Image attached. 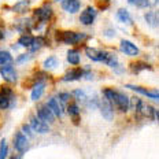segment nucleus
Wrapping results in <instances>:
<instances>
[{
    "instance_id": "1",
    "label": "nucleus",
    "mask_w": 159,
    "mask_h": 159,
    "mask_svg": "<svg viewBox=\"0 0 159 159\" xmlns=\"http://www.w3.org/2000/svg\"><path fill=\"white\" fill-rule=\"evenodd\" d=\"M103 95H104V100H107L112 107H117L119 111L126 112L129 110V107H130V100H129L128 96L115 91V89H111V88L104 89Z\"/></svg>"
},
{
    "instance_id": "2",
    "label": "nucleus",
    "mask_w": 159,
    "mask_h": 159,
    "mask_svg": "<svg viewBox=\"0 0 159 159\" xmlns=\"http://www.w3.org/2000/svg\"><path fill=\"white\" fill-rule=\"evenodd\" d=\"M82 39H85L84 33H77L71 30H59L56 33V40L65 44H77Z\"/></svg>"
},
{
    "instance_id": "3",
    "label": "nucleus",
    "mask_w": 159,
    "mask_h": 159,
    "mask_svg": "<svg viewBox=\"0 0 159 159\" xmlns=\"http://www.w3.org/2000/svg\"><path fill=\"white\" fill-rule=\"evenodd\" d=\"M0 74H2L3 80L7 82H15L16 81V71H15L12 63L0 66Z\"/></svg>"
},
{
    "instance_id": "4",
    "label": "nucleus",
    "mask_w": 159,
    "mask_h": 159,
    "mask_svg": "<svg viewBox=\"0 0 159 159\" xmlns=\"http://www.w3.org/2000/svg\"><path fill=\"white\" fill-rule=\"evenodd\" d=\"M11 100H12L11 88L4 87L0 89V110H7L11 106Z\"/></svg>"
},
{
    "instance_id": "5",
    "label": "nucleus",
    "mask_w": 159,
    "mask_h": 159,
    "mask_svg": "<svg viewBox=\"0 0 159 159\" xmlns=\"http://www.w3.org/2000/svg\"><path fill=\"white\" fill-rule=\"evenodd\" d=\"M29 147V141L28 137L22 133V132H16L14 136V148L19 154H24V151Z\"/></svg>"
},
{
    "instance_id": "6",
    "label": "nucleus",
    "mask_w": 159,
    "mask_h": 159,
    "mask_svg": "<svg viewBox=\"0 0 159 159\" xmlns=\"http://www.w3.org/2000/svg\"><path fill=\"white\" fill-rule=\"evenodd\" d=\"M29 126L33 132H36V133H48L49 132V126L48 124H45V122H43L41 119H39L37 117H32L30 118V124H29Z\"/></svg>"
},
{
    "instance_id": "7",
    "label": "nucleus",
    "mask_w": 159,
    "mask_h": 159,
    "mask_svg": "<svg viewBox=\"0 0 159 159\" xmlns=\"http://www.w3.org/2000/svg\"><path fill=\"white\" fill-rule=\"evenodd\" d=\"M96 10L93 7H87L84 10V11L81 12V15H80V21H81L82 25H92L96 18Z\"/></svg>"
},
{
    "instance_id": "8",
    "label": "nucleus",
    "mask_w": 159,
    "mask_h": 159,
    "mask_svg": "<svg viewBox=\"0 0 159 159\" xmlns=\"http://www.w3.org/2000/svg\"><path fill=\"white\" fill-rule=\"evenodd\" d=\"M37 118L41 119L43 122H45V124H52V122L55 121V115L51 112V110L47 107V106H40L37 108Z\"/></svg>"
},
{
    "instance_id": "9",
    "label": "nucleus",
    "mask_w": 159,
    "mask_h": 159,
    "mask_svg": "<svg viewBox=\"0 0 159 159\" xmlns=\"http://www.w3.org/2000/svg\"><path fill=\"white\" fill-rule=\"evenodd\" d=\"M119 48H121V51L124 52V54H126L129 56H136V55L140 54L139 48L136 47V45L132 41H129V40H121Z\"/></svg>"
},
{
    "instance_id": "10",
    "label": "nucleus",
    "mask_w": 159,
    "mask_h": 159,
    "mask_svg": "<svg viewBox=\"0 0 159 159\" xmlns=\"http://www.w3.org/2000/svg\"><path fill=\"white\" fill-rule=\"evenodd\" d=\"M85 52H87V56L89 59L95 62H104L106 58H107L108 52L106 51H100V49H96V48H85Z\"/></svg>"
},
{
    "instance_id": "11",
    "label": "nucleus",
    "mask_w": 159,
    "mask_h": 159,
    "mask_svg": "<svg viewBox=\"0 0 159 159\" xmlns=\"http://www.w3.org/2000/svg\"><path fill=\"white\" fill-rule=\"evenodd\" d=\"M125 87L129 88V89H132V91L139 92V93H141V95H144V96H147V98L152 99V100H157V102H158V99H159L158 91H148V89H145V88L137 87V85H130V84H126Z\"/></svg>"
},
{
    "instance_id": "12",
    "label": "nucleus",
    "mask_w": 159,
    "mask_h": 159,
    "mask_svg": "<svg viewBox=\"0 0 159 159\" xmlns=\"http://www.w3.org/2000/svg\"><path fill=\"white\" fill-rule=\"evenodd\" d=\"M45 106H47L49 110H51V112L55 115V117L61 118L62 115H63V108L61 107V104H59V102H58V99H56V98L48 99V102L45 103Z\"/></svg>"
},
{
    "instance_id": "13",
    "label": "nucleus",
    "mask_w": 159,
    "mask_h": 159,
    "mask_svg": "<svg viewBox=\"0 0 159 159\" xmlns=\"http://www.w3.org/2000/svg\"><path fill=\"white\" fill-rule=\"evenodd\" d=\"M52 15V10L49 6H44V7H40L37 10H34V16L39 19L40 22H47Z\"/></svg>"
},
{
    "instance_id": "14",
    "label": "nucleus",
    "mask_w": 159,
    "mask_h": 159,
    "mask_svg": "<svg viewBox=\"0 0 159 159\" xmlns=\"http://www.w3.org/2000/svg\"><path fill=\"white\" fill-rule=\"evenodd\" d=\"M100 112H102V115L104 117V119H107V121H112V118H114V108H112V106L108 103L107 100H102V103H100Z\"/></svg>"
},
{
    "instance_id": "15",
    "label": "nucleus",
    "mask_w": 159,
    "mask_h": 159,
    "mask_svg": "<svg viewBox=\"0 0 159 159\" xmlns=\"http://www.w3.org/2000/svg\"><path fill=\"white\" fill-rule=\"evenodd\" d=\"M80 7H81L80 0H65V2H62V8L66 12H70V14H75Z\"/></svg>"
},
{
    "instance_id": "16",
    "label": "nucleus",
    "mask_w": 159,
    "mask_h": 159,
    "mask_svg": "<svg viewBox=\"0 0 159 159\" xmlns=\"http://www.w3.org/2000/svg\"><path fill=\"white\" fill-rule=\"evenodd\" d=\"M44 89H45V82L44 81H39L33 85V89H32V95H30V99L32 100H39L40 98L44 93Z\"/></svg>"
},
{
    "instance_id": "17",
    "label": "nucleus",
    "mask_w": 159,
    "mask_h": 159,
    "mask_svg": "<svg viewBox=\"0 0 159 159\" xmlns=\"http://www.w3.org/2000/svg\"><path fill=\"white\" fill-rule=\"evenodd\" d=\"M84 77V71L81 69H73V70L67 71L63 77V81H77V80Z\"/></svg>"
},
{
    "instance_id": "18",
    "label": "nucleus",
    "mask_w": 159,
    "mask_h": 159,
    "mask_svg": "<svg viewBox=\"0 0 159 159\" xmlns=\"http://www.w3.org/2000/svg\"><path fill=\"white\" fill-rule=\"evenodd\" d=\"M117 18H118L119 22H122V24H128V25H132V24H133L130 14H129L128 10H125V8L118 10V11H117Z\"/></svg>"
},
{
    "instance_id": "19",
    "label": "nucleus",
    "mask_w": 159,
    "mask_h": 159,
    "mask_svg": "<svg viewBox=\"0 0 159 159\" xmlns=\"http://www.w3.org/2000/svg\"><path fill=\"white\" fill-rule=\"evenodd\" d=\"M144 19L147 21L148 25L152 26V28H157V26H158V12H155V11H148L147 14L144 15Z\"/></svg>"
},
{
    "instance_id": "20",
    "label": "nucleus",
    "mask_w": 159,
    "mask_h": 159,
    "mask_svg": "<svg viewBox=\"0 0 159 159\" xmlns=\"http://www.w3.org/2000/svg\"><path fill=\"white\" fill-rule=\"evenodd\" d=\"M67 112H69V115L74 119V122H77V119L80 117V107H78V104L77 103H70L67 106Z\"/></svg>"
},
{
    "instance_id": "21",
    "label": "nucleus",
    "mask_w": 159,
    "mask_h": 159,
    "mask_svg": "<svg viewBox=\"0 0 159 159\" xmlns=\"http://www.w3.org/2000/svg\"><path fill=\"white\" fill-rule=\"evenodd\" d=\"M80 59H81V56H80V52L77 51V49H70V51L67 52V61H69V63L78 65L80 63Z\"/></svg>"
},
{
    "instance_id": "22",
    "label": "nucleus",
    "mask_w": 159,
    "mask_h": 159,
    "mask_svg": "<svg viewBox=\"0 0 159 159\" xmlns=\"http://www.w3.org/2000/svg\"><path fill=\"white\" fill-rule=\"evenodd\" d=\"M29 6H30V2H29V0H21V2H18L14 7H12V11H15V12H26Z\"/></svg>"
},
{
    "instance_id": "23",
    "label": "nucleus",
    "mask_w": 159,
    "mask_h": 159,
    "mask_svg": "<svg viewBox=\"0 0 159 159\" xmlns=\"http://www.w3.org/2000/svg\"><path fill=\"white\" fill-rule=\"evenodd\" d=\"M44 41H45V40H44V37H33L32 45H30V47H29V48H30L33 52H34V51H39V49L41 48V47H43V45H44V44H45Z\"/></svg>"
},
{
    "instance_id": "24",
    "label": "nucleus",
    "mask_w": 159,
    "mask_h": 159,
    "mask_svg": "<svg viewBox=\"0 0 159 159\" xmlns=\"http://www.w3.org/2000/svg\"><path fill=\"white\" fill-rule=\"evenodd\" d=\"M12 63V56L8 51H0V66Z\"/></svg>"
},
{
    "instance_id": "25",
    "label": "nucleus",
    "mask_w": 159,
    "mask_h": 159,
    "mask_svg": "<svg viewBox=\"0 0 159 159\" xmlns=\"http://www.w3.org/2000/svg\"><path fill=\"white\" fill-rule=\"evenodd\" d=\"M69 100H70V93H67V92H61V93L58 95V102L62 108H65L66 106H67Z\"/></svg>"
},
{
    "instance_id": "26",
    "label": "nucleus",
    "mask_w": 159,
    "mask_h": 159,
    "mask_svg": "<svg viewBox=\"0 0 159 159\" xmlns=\"http://www.w3.org/2000/svg\"><path fill=\"white\" fill-rule=\"evenodd\" d=\"M104 63L106 65H108V66H111V67H118V58H117V55H114V54H110L108 52L107 54V58H106V61H104Z\"/></svg>"
},
{
    "instance_id": "27",
    "label": "nucleus",
    "mask_w": 159,
    "mask_h": 159,
    "mask_svg": "<svg viewBox=\"0 0 159 159\" xmlns=\"http://www.w3.org/2000/svg\"><path fill=\"white\" fill-rule=\"evenodd\" d=\"M44 69H47V70H51V69H55L56 65H58V59L55 58V56H49L44 61Z\"/></svg>"
},
{
    "instance_id": "28",
    "label": "nucleus",
    "mask_w": 159,
    "mask_h": 159,
    "mask_svg": "<svg viewBox=\"0 0 159 159\" xmlns=\"http://www.w3.org/2000/svg\"><path fill=\"white\" fill-rule=\"evenodd\" d=\"M32 41H33V37L29 34H25V36H21V39L18 40L19 45L21 47H25V48H29L32 45Z\"/></svg>"
},
{
    "instance_id": "29",
    "label": "nucleus",
    "mask_w": 159,
    "mask_h": 159,
    "mask_svg": "<svg viewBox=\"0 0 159 159\" xmlns=\"http://www.w3.org/2000/svg\"><path fill=\"white\" fill-rule=\"evenodd\" d=\"M144 69H148V70H151V66L144 63V62H136V63H132V70L134 73H139L141 70H144Z\"/></svg>"
},
{
    "instance_id": "30",
    "label": "nucleus",
    "mask_w": 159,
    "mask_h": 159,
    "mask_svg": "<svg viewBox=\"0 0 159 159\" xmlns=\"http://www.w3.org/2000/svg\"><path fill=\"white\" fill-rule=\"evenodd\" d=\"M8 155V144L6 140L0 141V159H6Z\"/></svg>"
},
{
    "instance_id": "31",
    "label": "nucleus",
    "mask_w": 159,
    "mask_h": 159,
    "mask_svg": "<svg viewBox=\"0 0 159 159\" xmlns=\"http://www.w3.org/2000/svg\"><path fill=\"white\" fill-rule=\"evenodd\" d=\"M136 117L140 118L143 115V111H144V103L140 100V99H136Z\"/></svg>"
},
{
    "instance_id": "32",
    "label": "nucleus",
    "mask_w": 159,
    "mask_h": 159,
    "mask_svg": "<svg viewBox=\"0 0 159 159\" xmlns=\"http://www.w3.org/2000/svg\"><path fill=\"white\" fill-rule=\"evenodd\" d=\"M73 95L75 96V99H77V100H80V102H85L87 100V93H85L84 91H82V89H75L74 92H73Z\"/></svg>"
},
{
    "instance_id": "33",
    "label": "nucleus",
    "mask_w": 159,
    "mask_h": 159,
    "mask_svg": "<svg viewBox=\"0 0 159 159\" xmlns=\"http://www.w3.org/2000/svg\"><path fill=\"white\" fill-rule=\"evenodd\" d=\"M128 2H129V4L136 6V7H141V8L148 7V6H147V0H128Z\"/></svg>"
},
{
    "instance_id": "34",
    "label": "nucleus",
    "mask_w": 159,
    "mask_h": 159,
    "mask_svg": "<svg viewBox=\"0 0 159 159\" xmlns=\"http://www.w3.org/2000/svg\"><path fill=\"white\" fill-rule=\"evenodd\" d=\"M22 133H24L26 137H32L33 130L30 129V126H29V125H24V126H22Z\"/></svg>"
},
{
    "instance_id": "35",
    "label": "nucleus",
    "mask_w": 159,
    "mask_h": 159,
    "mask_svg": "<svg viewBox=\"0 0 159 159\" xmlns=\"http://www.w3.org/2000/svg\"><path fill=\"white\" fill-rule=\"evenodd\" d=\"M30 54H24V55H21V56H18V58H16V63H24V62H26V61H29V59H30Z\"/></svg>"
},
{
    "instance_id": "36",
    "label": "nucleus",
    "mask_w": 159,
    "mask_h": 159,
    "mask_svg": "<svg viewBox=\"0 0 159 159\" xmlns=\"http://www.w3.org/2000/svg\"><path fill=\"white\" fill-rule=\"evenodd\" d=\"M147 6L148 7H155V6H158V0H147Z\"/></svg>"
},
{
    "instance_id": "37",
    "label": "nucleus",
    "mask_w": 159,
    "mask_h": 159,
    "mask_svg": "<svg viewBox=\"0 0 159 159\" xmlns=\"http://www.w3.org/2000/svg\"><path fill=\"white\" fill-rule=\"evenodd\" d=\"M10 159H21V157H19V155H14V157H11Z\"/></svg>"
},
{
    "instance_id": "38",
    "label": "nucleus",
    "mask_w": 159,
    "mask_h": 159,
    "mask_svg": "<svg viewBox=\"0 0 159 159\" xmlns=\"http://www.w3.org/2000/svg\"><path fill=\"white\" fill-rule=\"evenodd\" d=\"M3 36H4V34H3V32H2V30H0V40H2V39H3Z\"/></svg>"
},
{
    "instance_id": "39",
    "label": "nucleus",
    "mask_w": 159,
    "mask_h": 159,
    "mask_svg": "<svg viewBox=\"0 0 159 159\" xmlns=\"http://www.w3.org/2000/svg\"><path fill=\"white\" fill-rule=\"evenodd\" d=\"M56 2H65V0H56Z\"/></svg>"
},
{
    "instance_id": "40",
    "label": "nucleus",
    "mask_w": 159,
    "mask_h": 159,
    "mask_svg": "<svg viewBox=\"0 0 159 159\" xmlns=\"http://www.w3.org/2000/svg\"><path fill=\"white\" fill-rule=\"evenodd\" d=\"M106 2H108V0H106Z\"/></svg>"
}]
</instances>
